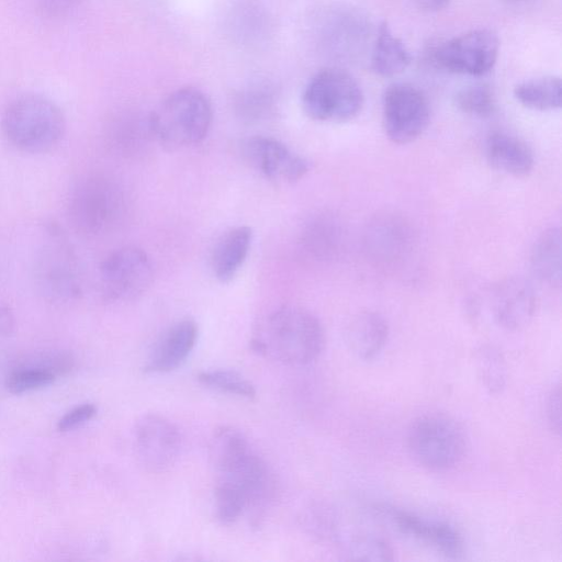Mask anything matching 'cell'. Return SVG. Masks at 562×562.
I'll return each mask as SVG.
<instances>
[{"instance_id": "obj_8", "label": "cell", "mask_w": 562, "mask_h": 562, "mask_svg": "<svg viewBox=\"0 0 562 562\" xmlns=\"http://www.w3.org/2000/svg\"><path fill=\"white\" fill-rule=\"evenodd\" d=\"M498 50L497 35L491 30L477 29L440 43L432 48L430 59L450 72L483 76L494 67Z\"/></svg>"}, {"instance_id": "obj_6", "label": "cell", "mask_w": 562, "mask_h": 562, "mask_svg": "<svg viewBox=\"0 0 562 562\" xmlns=\"http://www.w3.org/2000/svg\"><path fill=\"white\" fill-rule=\"evenodd\" d=\"M363 105V93L348 72L327 68L317 72L302 94L305 114L318 122L344 123L355 119Z\"/></svg>"}, {"instance_id": "obj_34", "label": "cell", "mask_w": 562, "mask_h": 562, "mask_svg": "<svg viewBox=\"0 0 562 562\" xmlns=\"http://www.w3.org/2000/svg\"><path fill=\"white\" fill-rule=\"evenodd\" d=\"M504 1H508V2H522V1H526V0H504Z\"/></svg>"}, {"instance_id": "obj_29", "label": "cell", "mask_w": 562, "mask_h": 562, "mask_svg": "<svg viewBox=\"0 0 562 562\" xmlns=\"http://www.w3.org/2000/svg\"><path fill=\"white\" fill-rule=\"evenodd\" d=\"M97 414V407L93 404L86 403L67 412L57 423V429L61 432L74 430Z\"/></svg>"}, {"instance_id": "obj_21", "label": "cell", "mask_w": 562, "mask_h": 562, "mask_svg": "<svg viewBox=\"0 0 562 562\" xmlns=\"http://www.w3.org/2000/svg\"><path fill=\"white\" fill-rule=\"evenodd\" d=\"M514 95L527 109L536 111L557 110L561 108L562 82L555 76L526 80L515 87Z\"/></svg>"}, {"instance_id": "obj_16", "label": "cell", "mask_w": 562, "mask_h": 562, "mask_svg": "<svg viewBox=\"0 0 562 562\" xmlns=\"http://www.w3.org/2000/svg\"><path fill=\"white\" fill-rule=\"evenodd\" d=\"M485 155L494 169L518 178L528 176L535 166L530 146L521 138L502 131L487 135Z\"/></svg>"}, {"instance_id": "obj_7", "label": "cell", "mask_w": 562, "mask_h": 562, "mask_svg": "<svg viewBox=\"0 0 562 562\" xmlns=\"http://www.w3.org/2000/svg\"><path fill=\"white\" fill-rule=\"evenodd\" d=\"M35 282L50 303L67 304L82 292L81 277L72 249L56 228L48 231L35 265Z\"/></svg>"}, {"instance_id": "obj_3", "label": "cell", "mask_w": 562, "mask_h": 562, "mask_svg": "<svg viewBox=\"0 0 562 562\" xmlns=\"http://www.w3.org/2000/svg\"><path fill=\"white\" fill-rule=\"evenodd\" d=\"M209 98L187 87L167 97L149 117V130L165 147L178 149L201 143L212 124Z\"/></svg>"}, {"instance_id": "obj_31", "label": "cell", "mask_w": 562, "mask_h": 562, "mask_svg": "<svg viewBox=\"0 0 562 562\" xmlns=\"http://www.w3.org/2000/svg\"><path fill=\"white\" fill-rule=\"evenodd\" d=\"M546 416L551 430L561 431V386L555 384L549 392L546 401Z\"/></svg>"}, {"instance_id": "obj_24", "label": "cell", "mask_w": 562, "mask_h": 562, "mask_svg": "<svg viewBox=\"0 0 562 562\" xmlns=\"http://www.w3.org/2000/svg\"><path fill=\"white\" fill-rule=\"evenodd\" d=\"M341 554L353 561H392L394 550L383 537L366 532L355 531L348 533L340 542Z\"/></svg>"}, {"instance_id": "obj_33", "label": "cell", "mask_w": 562, "mask_h": 562, "mask_svg": "<svg viewBox=\"0 0 562 562\" xmlns=\"http://www.w3.org/2000/svg\"><path fill=\"white\" fill-rule=\"evenodd\" d=\"M415 3L427 11H438L446 8L450 0H414Z\"/></svg>"}, {"instance_id": "obj_15", "label": "cell", "mask_w": 562, "mask_h": 562, "mask_svg": "<svg viewBox=\"0 0 562 562\" xmlns=\"http://www.w3.org/2000/svg\"><path fill=\"white\" fill-rule=\"evenodd\" d=\"M198 333V325L193 319L184 318L175 323L156 344L145 371L165 373L179 368L194 348Z\"/></svg>"}, {"instance_id": "obj_9", "label": "cell", "mask_w": 562, "mask_h": 562, "mask_svg": "<svg viewBox=\"0 0 562 562\" xmlns=\"http://www.w3.org/2000/svg\"><path fill=\"white\" fill-rule=\"evenodd\" d=\"M430 108L426 95L413 85L393 83L382 99V123L386 137L394 144H408L427 128Z\"/></svg>"}, {"instance_id": "obj_17", "label": "cell", "mask_w": 562, "mask_h": 562, "mask_svg": "<svg viewBox=\"0 0 562 562\" xmlns=\"http://www.w3.org/2000/svg\"><path fill=\"white\" fill-rule=\"evenodd\" d=\"M252 240V231L248 226L227 229L215 241L210 267L213 276L222 283L232 281L246 261Z\"/></svg>"}, {"instance_id": "obj_5", "label": "cell", "mask_w": 562, "mask_h": 562, "mask_svg": "<svg viewBox=\"0 0 562 562\" xmlns=\"http://www.w3.org/2000/svg\"><path fill=\"white\" fill-rule=\"evenodd\" d=\"M407 449L423 468L446 471L458 465L468 449L463 427L451 416L426 413L416 417L407 431Z\"/></svg>"}, {"instance_id": "obj_25", "label": "cell", "mask_w": 562, "mask_h": 562, "mask_svg": "<svg viewBox=\"0 0 562 562\" xmlns=\"http://www.w3.org/2000/svg\"><path fill=\"white\" fill-rule=\"evenodd\" d=\"M456 106L464 114L475 117H488L496 110L493 89L486 83L464 87L454 97Z\"/></svg>"}, {"instance_id": "obj_27", "label": "cell", "mask_w": 562, "mask_h": 562, "mask_svg": "<svg viewBox=\"0 0 562 562\" xmlns=\"http://www.w3.org/2000/svg\"><path fill=\"white\" fill-rule=\"evenodd\" d=\"M56 375L47 370L34 366H22L14 369L5 380V387L12 394L42 389L52 384Z\"/></svg>"}, {"instance_id": "obj_14", "label": "cell", "mask_w": 562, "mask_h": 562, "mask_svg": "<svg viewBox=\"0 0 562 562\" xmlns=\"http://www.w3.org/2000/svg\"><path fill=\"white\" fill-rule=\"evenodd\" d=\"M532 285L520 277L502 280L492 293V310L499 326L517 330L530 323L537 310Z\"/></svg>"}, {"instance_id": "obj_30", "label": "cell", "mask_w": 562, "mask_h": 562, "mask_svg": "<svg viewBox=\"0 0 562 562\" xmlns=\"http://www.w3.org/2000/svg\"><path fill=\"white\" fill-rule=\"evenodd\" d=\"M81 0H36L37 8L47 18H66L75 12Z\"/></svg>"}, {"instance_id": "obj_19", "label": "cell", "mask_w": 562, "mask_h": 562, "mask_svg": "<svg viewBox=\"0 0 562 562\" xmlns=\"http://www.w3.org/2000/svg\"><path fill=\"white\" fill-rule=\"evenodd\" d=\"M530 262L539 280L551 286H560L562 278L560 228L550 227L541 233L531 249Z\"/></svg>"}, {"instance_id": "obj_2", "label": "cell", "mask_w": 562, "mask_h": 562, "mask_svg": "<svg viewBox=\"0 0 562 562\" xmlns=\"http://www.w3.org/2000/svg\"><path fill=\"white\" fill-rule=\"evenodd\" d=\"M1 127L7 140L27 154H45L61 142L66 120L50 99L27 93L13 99L4 109Z\"/></svg>"}, {"instance_id": "obj_13", "label": "cell", "mask_w": 562, "mask_h": 562, "mask_svg": "<svg viewBox=\"0 0 562 562\" xmlns=\"http://www.w3.org/2000/svg\"><path fill=\"white\" fill-rule=\"evenodd\" d=\"M404 535L424 542L448 558H459L464 552V540L450 524L428 520L411 512L395 507L381 508Z\"/></svg>"}, {"instance_id": "obj_12", "label": "cell", "mask_w": 562, "mask_h": 562, "mask_svg": "<svg viewBox=\"0 0 562 562\" xmlns=\"http://www.w3.org/2000/svg\"><path fill=\"white\" fill-rule=\"evenodd\" d=\"M240 151L249 167L271 180L296 182L310 170L304 157L273 137H249L241 143Z\"/></svg>"}, {"instance_id": "obj_28", "label": "cell", "mask_w": 562, "mask_h": 562, "mask_svg": "<svg viewBox=\"0 0 562 562\" xmlns=\"http://www.w3.org/2000/svg\"><path fill=\"white\" fill-rule=\"evenodd\" d=\"M215 510L217 519L231 525L247 513L243 495L231 484L218 481L215 487Z\"/></svg>"}, {"instance_id": "obj_20", "label": "cell", "mask_w": 562, "mask_h": 562, "mask_svg": "<svg viewBox=\"0 0 562 562\" xmlns=\"http://www.w3.org/2000/svg\"><path fill=\"white\" fill-rule=\"evenodd\" d=\"M412 60L401 38L395 36L386 23L381 24L371 57L372 70L381 77L402 74Z\"/></svg>"}, {"instance_id": "obj_10", "label": "cell", "mask_w": 562, "mask_h": 562, "mask_svg": "<svg viewBox=\"0 0 562 562\" xmlns=\"http://www.w3.org/2000/svg\"><path fill=\"white\" fill-rule=\"evenodd\" d=\"M99 277L104 299L128 301L146 292L154 276L147 254L136 246H125L102 260Z\"/></svg>"}, {"instance_id": "obj_22", "label": "cell", "mask_w": 562, "mask_h": 562, "mask_svg": "<svg viewBox=\"0 0 562 562\" xmlns=\"http://www.w3.org/2000/svg\"><path fill=\"white\" fill-rule=\"evenodd\" d=\"M251 450L245 435L236 428H217L210 440L209 454L216 473H220Z\"/></svg>"}, {"instance_id": "obj_26", "label": "cell", "mask_w": 562, "mask_h": 562, "mask_svg": "<svg viewBox=\"0 0 562 562\" xmlns=\"http://www.w3.org/2000/svg\"><path fill=\"white\" fill-rule=\"evenodd\" d=\"M198 380L200 381V383L210 389H214L231 395H236L246 398H252L256 395L255 385L236 371H202L199 373Z\"/></svg>"}, {"instance_id": "obj_4", "label": "cell", "mask_w": 562, "mask_h": 562, "mask_svg": "<svg viewBox=\"0 0 562 562\" xmlns=\"http://www.w3.org/2000/svg\"><path fill=\"white\" fill-rule=\"evenodd\" d=\"M72 227L86 237H99L113 231L125 211L119 184L102 175H89L74 186L68 200Z\"/></svg>"}, {"instance_id": "obj_1", "label": "cell", "mask_w": 562, "mask_h": 562, "mask_svg": "<svg viewBox=\"0 0 562 562\" xmlns=\"http://www.w3.org/2000/svg\"><path fill=\"white\" fill-rule=\"evenodd\" d=\"M255 351L288 366L315 361L325 346L319 319L299 306H283L267 316L251 340Z\"/></svg>"}, {"instance_id": "obj_32", "label": "cell", "mask_w": 562, "mask_h": 562, "mask_svg": "<svg viewBox=\"0 0 562 562\" xmlns=\"http://www.w3.org/2000/svg\"><path fill=\"white\" fill-rule=\"evenodd\" d=\"M15 328V318L11 307L0 302V336H10Z\"/></svg>"}, {"instance_id": "obj_18", "label": "cell", "mask_w": 562, "mask_h": 562, "mask_svg": "<svg viewBox=\"0 0 562 562\" xmlns=\"http://www.w3.org/2000/svg\"><path fill=\"white\" fill-rule=\"evenodd\" d=\"M389 333V324L380 313L361 311L349 322L346 329V341L357 358L371 360L386 345Z\"/></svg>"}, {"instance_id": "obj_23", "label": "cell", "mask_w": 562, "mask_h": 562, "mask_svg": "<svg viewBox=\"0 0 562 562\" xmlns=\"http://www.w3.org/2000/svg\"><path fill=\"white\" fill-rule=\"evenodd\" d=\"M474 366L481 385L491 394L501 393L507 383V363L494 345H481L474 352Z\"/></svg>"}, {"instance_id": "obj_11", "label": "cell", "mask_w": 562, "mask_h": 562, "mask_svg": "<svg viewBox=\"0 0 562 562\" xmlns=\"http://www.w3.org/2000/svg\"><path fill=\"white\" fill-rule=\"evenodd\" d=\"M134 448L139 464L148 472L170 469L181 449V436L173 423L158 414L143 415L135 424Z\"/></svg>"}]
</instances>
